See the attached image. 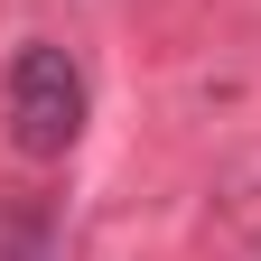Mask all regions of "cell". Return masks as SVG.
I'll return each instance as SVG.
<instances>
[{
  "instance_id": "1",
  "label": "cell",
  "mask_w": 261,
  "mask_h": 261,
  "mask_svg": "<svg viewBox=\"0 0 261 261\" xmlns=\"http://www.w3.org/2000/svg\"><path fill=\"white\" fill-rule=\"evenodd\" d=\"M10 140L28 159H65L84 140V65L47 38H28L10 56Z\"/></svg>"
}]
</instances>
